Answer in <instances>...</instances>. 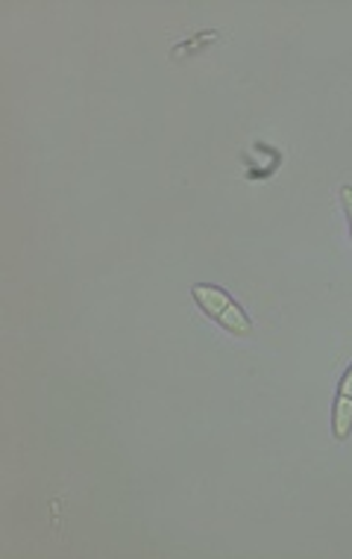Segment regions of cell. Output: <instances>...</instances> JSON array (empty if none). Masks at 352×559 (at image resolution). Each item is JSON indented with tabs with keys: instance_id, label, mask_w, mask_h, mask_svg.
<instances>
[{
	"instance_id": "6da1fadb",
	"label": "cell",
	"mask_w": 352,
	"mask_h": 559,
	"mask_svg": "<svg viewBox=\"0 0 352 559\" xmlns=\"http://www.w3.org/2000/svg\"><path fill=\"white\" fill-rule=\"evenodd\" d=\"M191 295H194V304H197L211 321H218L227 333H232V336H250V333H253V321H250L247 312H244L235 300L229 298L220 286L197 283V286L191 289Z\"/></svg>"
},
{
	"instance_id": "7a4b0ae2",
	"label": "cell",
	"mask_w": 352,
	"mask_h": 559,
	"mask_svg": "<svg viewBox=\"0 0 352 559\" xmlns=\"http://www.w3.org/2000/svg\"><path fill=\"white\" fill-rule=\"evenodd\" d=\"M332 433L338 442H347L352 433V368L343 374L341 386H338L332 413Z\"/></svg>"
},
{
	"instance_id": "3957f363",
	"label": "cell",
	"mask_w": 352,
	"mask_h": 559,
	"mask_svg": "<svg viewBox=\"0 0 352 559\" xmlns=\"http://www.w3.org/2000/svg\"><path fill=\"white\" fill-rule=\"evenodd\" d=\"M341 203H343V210H347V222H350V233H352V186H341Z\"/></svg>"
}]
</instances>
